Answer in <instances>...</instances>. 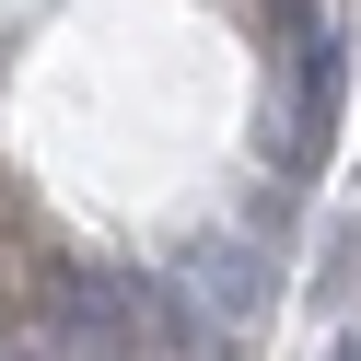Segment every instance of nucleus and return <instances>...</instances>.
<instances>
[{
	"instance_id": "f257e3e1",
	"label": "nucleus",
	"mask_w": 361,
	"mask_h": 361,
	"mask_svg": "<svg viewBox=\"0 0 361 361\" xmlns=\"http://www.w3.org/2000/svg\"><path fill=\"white\" fill-rule=\"evenodd\" d=\"M175 291H187V303L210 314L221 338H233L245 314H257V245H233V233H221V245H198V257H175Z\"/></svg>"
},
{
	"instance_id": "f03ea898",
	"label": "nucleus",
	"mask_w": 361,
	"mask_h": 361,
	"mask_svg": "<svg viewBox=\"0 0 361 361\" xmlns=\"http://www.w3.org/2000/svg\"><path fill=\"white\" fill-rule=\"evenodd\" d=\"M338 24H303V105H291V164H314L326 152V117H338Z\"/></svg>"
},
{
	"instance_id": "7ed1b4c3",
	"label": "nucleus",
	"mask_w": 361,
	"mask_h": 361,
	"mask_svg": "<svg viewBox=\"0 0 361 361\" xmlns=\"http://www.w3.org/2000/svg\"><path fill=\"white\" fill-rule=\"evenodd\" d=\"M326 257H338V268H326V303H350V291H361V221L326 245Z\"/></svg>"
}]
</instances>
